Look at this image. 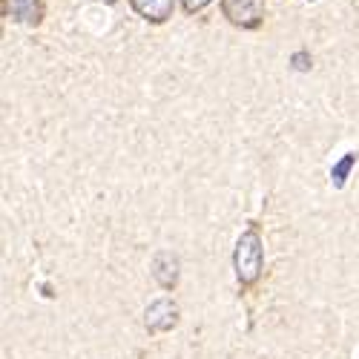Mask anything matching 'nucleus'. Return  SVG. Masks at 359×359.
Here are the masks:
<instances>
[{
  "label": "nucleus",
  "mask_w": 359,
  "mask_h": 359,
  "mask_svg": "<svg viewBox=\"0 0 359 359\" xmlns=\"http://www.w3.org/2000/svg\"><path fill=\"white\" fill-rule=\"evenodd\" d=\"M178 256L170 253V250H158L153 256V279L164 287V290H172L178 285Z\"/></svg>",
  "instance_id": "20e7f679"
},
{
  "label": "nucleus",
  "mask_w": 359,
  "mask_h": 359,
  "mask_svg": "<svg viewBox=\"0 0 359 359\" xmlns=\"http://www.w3.org/2000/svg\"><path fill=\"white\" fill-rule=\"evenodd\" d=\"M356 153H345L334 167H331V184L337 187V190H342L345 184H348V175H351V170L356 167Z\"/></svg>",
  "instance_id": "0eeeda50"
},
{
  "label": "nucleus",
  "mask_w": 359,
  "mask_h": 359,
  "mask_svg": "<svg viewBox=\"0 0 359 359\" xmlns=\"http://www.w3.org/2000/svg\"><path fill=\"white\" fill-rule=\"evenodd\" d=\"M133 9L147 18V20H153V23H164L170 15H172V4L175 0H130Z\"/></svg>",
  "instance_id": "39448f33"
},
{
  "label": "nucleus",
  "mask_w": 359,
  "mask_h": 359,
  "mask_svg": "<svg viewBox=\"0 0 359 359\" xmlns=\"http://www.w3.org/2000/svg\"><path fill=\"white\" fill-rule=\"evenodd\" d=\"M224 18L233 26L256 29L264 18V4L262 0H224Z\"/></svg>",
  "instance_id": "7ed1b4c3"
},
{
  "label": "nucleus",
  "mask_w": 359,
  "mask_h": 359,
  "mask_svg": "<svg viewBox=\"0 0 359 359\" xmlns=\"http://www.w3.org/2000/svg\"><path fill=\"white\" fill-rule=\"evenodd\" d=\"M41 293H43L46 299H52V285H46V282H43V285H41Z\"/></svg>",
  "instance_id": "9d476101"
},
{
  "label": "nucleus",
  "mask_w": 359,
  "mask_h": 359,
  "mask_svg": "<svg viewBox=\"0 0 359 359\" xmlns=\"http://www.w3.org/2000/svg\"><path fill=\"white\" fill-rule=\"evenodd\" d=\"M6 6H9V15L18 23H26V26L41 23V4L38 0H6Z\"/></svg>",
  "instance_id": "423d86ee"
},
{
  "label": "nucleus",
  "mask_w": 359,
  "mask_h": 359,
  "mask_svg": "<svg viewBox=\"0 0 359 359\" xmlns=\"http://www.w3.org/2000/svg\"><path fill=\"white\" fill-rule=\"evenodd\" d=\"M178 325V305L172 299H156L153 305L144 311V327L149 334H167Z\"/></svg>",
  "instance_id": "f03ea898"
},
{
  "label": "nucleus",
  "mask_w": 359,
  "mask_h": 359,
  "mask_svg": "<svg viewBox=\"0 0 359 359\" xmlns=\"http://www.w3.org/2000/svg\"><path fill=\"white\" fill-rule=\"evenodd\" d=\"M210 0H182V6L187 9V12H198V9H204Z\"/></svg>",
  "instance_id": "1a4fd4ad"
},
{
  "label": "nucleus",
  "mask_w": 359,
  "mask_h": 359,
  "mask_svg": "<svg viewBox=\"0 0 359 359\" xmlns=\"http://www.w3.org/2000/svg\"><path fill=\"white\" fill-rule=\"evenodd\" d=\"M293 67H296V69H308V67H311V57H308L305 52H296V55H293Z\"/></svg>",
  "instance_id": "6e6552de"
},
{
  "label": "nucleus",
  "mask_w": 359,
  "mask_h": 359,
  "mask_svg": "<svg viewBox=\"0 0 359 359\" xmlns=\"http://www.w3.org/2000/svg\"><path fill=\"white\" fill-rule=\"evenodd\" d=\"M262 264H264V248H262V236L256 227H248L236 242L233 250V271L238 285H253L262 276Z\"/></svg>",
  "instance_id": "f257e3e1"
},
{
  "label": "nucleus",
  "mask_w": 359,
  "mask_h": 359,
  "mask_svg": "<svg viewBox=\"0 0 359 359\" xmlns=\"http://www.w3.org/2000/svg\"><path fill=\"white\" fill-rule=\"evenodd\" d=\"M104 4H115V0H104Z\"/></svg>",
  "instance_id": "9b49d317"
}]
</instances>
